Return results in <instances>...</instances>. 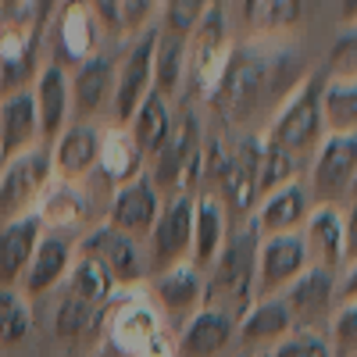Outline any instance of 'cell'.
<instances>
[{"mask_svg":"<svg viewBox=\"0 0 357 357\" xmlns=\"http://www.w3.org/2000/svg\"><path fill=\"white\" fill-rule=\"evenodd\" d=\"M97 314H100L97 307H89L86 301L65 293V301L57 304V314H54V329H57V336H61V340H75V336H82L89 325H93Z\"/></svg>","mask_w":357,"mask_h":357,"instance_id":"cell-38","label":"cell"},{"mask_svg":"<svg viewBox=\"0 0 357 357\" xmlns=\"http://www.w3.org/2000/svg\"><path fill=\"white\" fill-rule=\"evenodd\" d=\"M293 178H296V158L286 154L279 143L264 139V146H261V172H257V200L282 190L286 183H293Z\"/></svg>","mask_w":357,"mask_h":357,"instance_id":"cell-34","label":"cell"},{"mask_svg":"<svg viewBox=\"0 0 357 357\" xmlns=\"http://www.w3.org/2000/svg\"><path fill=\"white\" fill-rule=\"evenodd\" d=\"M311 215V193L301 178L286 183L282 190L268 193L257 200L254 207V232L257 240H268V236H289V232H301L304 222Z\"/></svg>","mask_w":357,"mask_h":357,"instance_id":"cell-13","label":"cell"},{"mask_svg":"<svg viewBox=\"0 0 357 357\" xmlns=\"http://www.w3.org/2000/svg\"><path fill=\"white\" fill-rule=\"evenodd\" d=\"M304 247L311 264L325 268V272H340L343 268V211L340 204H318L304 222Z\"/></svg>","mask_w":357,"mask_h":357,"instance_id":"cell-21","label":"cell"},{"mask_svg":"<svg viewBox=\"0 0 357 357\" xmlns=\"http://www.w3.org/2000/svg\"><path fill=\"white\" fill-rule=\"evenodd\" d=\"M68 82H72V111L79 114V122H89L114 97V61L97 50L82 65H75V75Z\"/></svg>","mask_w":357,"mask_h":357,"instance_id":"cell-20","label":"cell"},{"mask_svg":"<svg viewBox=\"0 0 357 357\" xmlns=\"http://www.w3.org/2000/svg\"><path fill=\"white\" fill-rule=\"evenodd\" d=\"M0 168H4V161H0Z\"/></svg>","mask_w":357,"mask_h":357,"instance_id":"cell-48","label":"cell"},{"mask_svg":"<svg viewBox=\"0 0 357 357\" xmlns=\"http://www.w3.org/2000/svg\"><path fill=\"white\" fill-rule=\"evenodd\" d=\"M229 22H225V8L222 4H207L200 25L193 29V36L186 40V79L190 89H211L215 79L222 75L225 61H229Z\"/></svg>","mask_w":357,"mask_h":357,"instance_id":"cell-8","label":"cell"},{"mask_svg":"<svg viewBox=\"0 0 357 357\" xmlns=\"http://www.w3.org/2000/svg\"><path fill=\"white\" fill-rule=\"evenodd\" d=\"M336 301H357V261L354 264H347V272H343V279L336 282Z\"/></svg>","mask_w":357,"mask_h":357,"instance_id":"cell-44","label":"cell"},{"mask_svg":"<svg viewBox=\"0 0 357 357\" xmlns=\"http://www.w3.org/2000/svg\"><path fill=\"white\" fill-rule=\"evenodd\" d=\"M190 236H193V193H178L161 200V215L154 232L146 236V268L165 275L178 264H190Z\"/></svg>","mask_w":357,"mask_h":357,"instance_id":"cell-5","label":"cell"},{"mask_svg":"<svg viewBox=\"0 0 357 357\" xmlns=\"http://www.w3.org/2000/svg\"><path fill=\"white\" fill-rule=\"evenodd\" d=\"M257 232L243 229L225 240L222 254L211 264V279L204 282V307H218L232 321L254 307V282H257Z\"/></svg>","mask_w":357,"mask_h":357,"instance_id":"cell-1","label":"cell"},{"mask_svg":"<svg viewBox=\"0 0 357 357\" xmlns=\"http://www.w3.org/2000/svg\"><path fill=\"white\" fill-rule=\"evenodd\" d=\"M40 236H43V222L36 215L0 225V289H18L29 261L36 254Z\"/></svg>","mask_w":357,"mask_h":357,"instance_id":"cell-23","label":"cell"},{"mask_svg":"<svg viewBox=\"0 0 357 357\" xmlns=\"http://www.w3.org/2000/svg\"><path fill=\"white\" fill-rule=\"evenodd\" d=\"M75 254L93 257L97 264H104L107 275L114 279V286H132V282H139L143 272H146V261H143V254H139V243L129 240L126 232L111 229L107 222L89 229L82 240L75 243Z\"/></svg>","mask_w":357,"mask_h":357,"instance_id":"cell-10","label":"cell"},{"mask_svg":"<svg viewBox=\"0 0 357 357\" xmlns=\"http://www.w3.org/2000/svg\"><path fill=\"white\" fill-rule=\"evenodd\" d=\"M97 161H100V129L93 122H72L54 139L50 165H54L57 183L79 186L82 178L97 168Z\"/></svg>","mask_w":357,"mask_h":357,"instance_id":"cell-14","label":"cell"},{"mask_svg":"<svg viewBox=\"0 0 357 357\" xmlns=\"http://www.w3.org/2000/svg\"><path fill=\"white\" fill-rule=\"evenodd\" d=\"M36 218L43 222V229L68 236V229H75V225L86 218V200H82L79 186L54 183V186L47 190V197L40 200V207H36Z\"/></svg>","mask_w":357,"mask_h":357,"instance_id":"cell-31","label":"cell"},{"mask_svg":"<svg viewBox=\"0 0 357 357\" xmlns=\"http://www.w3.org/2000/svg\"><path fill=\"white\" fill-rule=\"evenodd\" d=\"M357 172V136H325L314 151L311 165V190L318 204H336L343 193H350Z\"/></svg>","mask_w":357,"mask_h":357,"instance_id":"cell-11","label":"cell"},{"mask_svg":"<svg viewBox=\"0 0 357 357\" xmlns=\"http://www.w3.org/2000/svg\"><path fill=\"white\" fill-rule=\"evenodd\" d=\"M33 329V307L22 296V289H0V343L15 347Z\"/></svg>","mask_w":357,"mask_h":357,"instance_id":"cell-35","label":"cell"},{"mask_svg":"<svg viewBox=\"0 0 357 357\" xmlns=\"http://www.w3.org/2000/svg\"><path fill=\"white\" fill-rule=\"evenodd\" d=\"M357 261V200H350V207L343 211V264Z\"/></svg>","mask_w":357,"mask_h":357,"instance_id":"cell-43","label":"cell"},{"mask_svg":"<svg viewBox=\"0 0 357 357\" xmlns=\"http://www.w3.org/2000/svg\"><path fill=\"white\" fill-rule=\"evenodd\" d=\"M54 186V165L47 146H33L0 168V225L36 215L40 200Z\"/></svg>","mask_w":357,"mask_h":357,"instance_id":"cell-2","label":"cell"},{"mask_svg":"<svg viewBox=\"0 0 357 357\" xmlns=\"http://www.w3.org/2000/svg\"><path fill=\"white\" fill-rule=\"evenodd\" d=\"M154 43H158V29H143L126 50L122 65H114V97L111 111L118 126H129V118L136 107L154 93Z\"/></svg>","mask_w":357,"mask_h":357,"instance_id":"cell-7","label":"cell"},{"mask_svg":"<svg viewBox=\"0 0 357 357\" xmlns=\"http://www.w3.org/2000/svg\"><path fill=\"white\" fill-rule=\"evenodd\" d=\"M33 104H36V122H40V139H57L68 129L72 118V82L65 65H43L36 82H33Z\"/></svg>","mask_w":357,"mask_h":357,"instance_id":"cell-16","label":"cell"},{"mask_svg":"<svg viewBox=\"0 0 357 357\" xmlns=\"http://www.w3.org/2000/svg\"><path fill=\"white\" fill-rule=\"evenodd\" d=\"M68 279H72L68 293L79 296V301H86L89 307H97V311H100V304L111 301L114 289H118L114 279L107 275V268L97 264L93 257H82V254H75V261H72V268H68Z\"/></svg>","mask_w":357,"mask_h":357,"instance_id":"cell-33","label":"cell"},{"mask_svg":"<svg viewBox=\"0 0 357 357\" xmlns=\"http://www.w3.org/2000/svg\"><path fill=\"white\" fill-rule=\"evenodd\" d=\"M154 293L168 318L190 321L204 307V275L193 264H178L165 275H154Z\"/></svg>","mask_w":357,"mask_h":357,"instance_id":"cell-24","label":"cell"},{"mask_svg":"<svg viewBox=\"0 0 357 357\" xmlns=\"http://www.w3.org/2000/svg\"><path fill=\"white\" fill-rule=\"evenodd\" d=\"M243 15L261 33H275V29H286L301 18V8L289 0H250V4H243Z\"/></svg>","mask_w":357,"mask_h":357,"instance_id":"cell-37","label":"cell"},{"mask_svg":"<svg viewBox=\"0 0 357 357\" xmlns=\"http://www.w3.org/2000/svg\"><path fill=\"white\" fill-rule=\"evenodd\" d=\"M183 79H186V40L172 36V33H158V43H154V93L168 100L172 93H178Z\"/></svg>","mask_w":357,"mask_h":357,"instance_id":"cell-32","label":"cell"},{"mask_svg":"<svg viewBox=\"0 0 357 357\" xmlns=\"http://www.w3.org/2000/svg\"><path fill=\"white\" fill-rule=\"evenodd\" d=\"M268 357H333V347L314 329H293L286 340L275 343V350Z\"/></svg>","mask_w":357,"mask_h":357,"instance_id":"cell-41","label":"cell"},{"mask_svg":"<svg viewBox=\"0 0 357 357\" xmlns=\"http://www.w3.org/2000/svg\"><path fill=\"white\" fill-rule=\"evenodd\" d=\"M0 93L8 97V68H4V61H0Z\"/></svg>","mask_w":357,"mask_h":357,"instance_id":"cell-45","label":"cell"},{"mask_svg":"<svg viewBox=\"0 0 357 357\" xmlns=\"http://www.w3.org/2000/svg\"><path fill=\"white\" fill-rule=\"evenodd\" d=\"M57 43H61V61L82 65L86 57H93L97 54V18H93V8H86V4L61 8ZM61 61H57V65H61Z\"/></svg>","mask_w":357,"mask_h":357,"instance_id":"cell-27","label":"cell"},{"mask_svg":"<svg viewBox=\"0 0 357 357\" xmlns=\"http://www.w3.org/2000/svg\"><path fill=\"white\" fill-rule=\"evenodd\" d=\"M100 172L107 175V183H114V186H126V183H132V178H139L143 175V154H139V146L132 143V136H129V129H122V126H114V129H107V132H100Z\"/></svg>","mask_w":357,"mask_h":357,"instance_id":"cell-28","label":"cell"},{"mask_svg":"<svg viewBox=\"0 0 357 357\" xmlns=\"http://www.w3.org/2000/svg\"><path fill=\"white\" fill-rule=\"evenodd\" d=\"M257 357H268V354H257Z\"/></svg>","mask_w":357,"mask_h":357,"instance_id":"cell-47","label":"cell"},{"mask_svg":"<svg viewBox=\"0 0 357 357\" xmlns=\"http://www.w3.org/2000/svg\"><path fill=\"white\" fill-rule=\"evenodd\" d=\"M161 321L151 307H129V314L122 318V333H126V347L136 350L139 357H151L154 347H161Z\"/></svg>","mask_w":357,"mask_h":357,"instance_id":"cell-36","label":"cell"},{"mask_svg":"<svg viewBox=\"0 0 357 357\" xmlns=\"http://www.w3.org/2000/svg\"><path fill=\"white\" fill-rule=\"evenodd\" d=\"M333 357L340 354V357H350V354H357V301H347L340 311H336V318H333Z\"/></svg>","mask_w":357,"mask_h":357,"instance_id":"cell-42","label":"cell"},{"mask_svg":"<svg viewBox=\"0 0 357 357\" xmlns=\"http://www.w3.org/2000/svg\"><path fill=\"white\" fill-rule=\"evenodd\" d=\"M350 200H357V172H354V183H350Z\"/></svg>","mask_w":357,"mask_h":357,"instance_id":"cell-46","label":"cell"},{"mask_svg":"<svg viewBox=\"0 0 357 357\" xmlns=\"http://www.w3.org/2000/svg\"><path fill=\"white\" fill-rule=\"evenodd\" d=\"M72 261H75V240H72V236L43 229L40 243H36V254H33V261H29V268H25L22 296L29 301V296H40V293L54 289L57 282L68 275Z\"/></svg>","mask_w":357,"mask_h":357,"instance_id":"cell-17","label":"cell"},{"mask_svg":"<svg viewBox=\"0 0 357 357\" xmlns=\"http://www.w3.org/2000/svg\"><path fill=\"white\" fill-rule=\"evenodd\" d=\"M229 240L225 232V204L218 193L204 190L193 197V236H190V264L197 272L211 268Z\"/></svg>","mask_w":357,"mask_h":357,"instance_id":"cell-18","label":"cell"},{"mask_svg":"<svg viewBox=\"0 0 357 357\" xmlns=\"http://www.w3.org/2000/svg\"><path fill=\"white\" fill-rule=\"evenodd\" d=\"M321 129L325 136H357V79H325Z\"/></svg>","mask_w":357,"mask_h":357,"instance_id":"cell-29","label":"cell"},{"mask_svg":"<svg viewBox=\"0 0 357 357\" xmlns=\"http://www.w3.org/2000/svg\"><path fill=\"white\" fill-rule=\"evenodd\" d=\"M158 215H161V197L154 190V183L146 178V172L132 183L118 186L114 197H111V207H107V225L126 232L129 240H146L158 225Z\"/></svg>","mask_w":357,"mask_h":357,"instance_id":"cell-12","label":"cell"},{"mask_svg":"<svg viewBox=\"0 0 357 357\" xmlns=\"http://www.w3.org/2000/svg\"><path fill=\"white\" fill-rule=\"evenodd\" d=\"M257 282H254V301H268L279 296L296 275L311 264L304 236L289 232V236H268L257 240Z\"/></svg>","mask_w":357,"mask_h":357,"instance_id":"cell-9","label":"cell"},{"mask_svg":"<svg viewBox=\"0 0 357 357\" xmlns=\"http://www.w3.org/2000/svg\"><path fill=\"white\" fill-rule=\"evenodd\" d=\"M268 79V57L257 50H232L229 61L222 68V75L215 79V86L207 89L211 97V107L225 118V122H236L240 114H247L254 107V100L261 97Z\"/></svg>","mask_w":357,"mask_h":357,"instance_id":"cell-4","label":"cell"},{"mask_svg":"<svg viewBox=\"0 0 357 357\" xmlns=\"http://www.w3.org/2000/svg\"><path fill=\"white\" fill-rule=\"evenodd\" d=\"M325 79H357V25L336 36L329 57H325Z\"/></svg>","mask_w":357,"mask_h":357,"instance_id":"cell-39","label":"cell"},{"mask_svg":"<svg viewBox=\"0 0 357 357\" xmlns=\"http://www.w3.org/2000/svg\"><path fill=\"white\" fill-rule=\"evenodd\" d=\"M40 146V122L36 104L29 89H11L0 100V161H11L25 151Z\"/></svg>","mask_w":357,"mask_h":357,"instance_id":"cell-19","label":"cell"},{"mask_svg":"<svg viewBox=\"0 0 357 357\" xmlns=\"http://www.w3.org/2000/svg\"><path fill=\"white\" fill-rule=\"evenodd\" d=\"M236 333V321L218 311V307H200L186 325H183V340H178V347H183V354L190 357H215L229 347Z\"/></svg>","mask_w":357,"mask_h":357,"instance_id":"cell-25","label":"cell"},{"mask_svg":"<svg viewBox=\"0 0 357 357\" xmlns=\"http://www.w3.org/2000/svg\"><path fill=\"white\" fill-rule=\"evenodd\" d=\"M279 301L286 304L293 321H318L321 314H329V307L336 301V275L318 268V264H307L304 272L282 289Z\"/></svg>","mask_w":357,"mask_h":357,"instance_id":"cell-22","label":"cell"},{"mask_svg":"<svg viewBox=\"0 0 357 357\" xmlns=\"http://www.w3.org/2000/svg\"><path fill=\"white\" fill-rule=\"evenodd\" d=\"M161 11H165V33L190 40L207 11V4L204 0H168V4H161Z\"/></svg>","mask_w":357,"mask_h":357,"instance_id":"cell-40","label":"cell"},{"mask_svg":"<svg viewBox=\"0 0 357 357\" xmlns=\"http://www.w3.org/2000/svg\"><path fill=\"white\" fill-rule=\"evenodd\" d=\"M321 86H325V75H307L289 93V100L282 104V111L272 122V132H268V139L279 143L293 158L307 154V151H318V143L325 139V129H321Z\"/></svg>","mask_w":357,"mask_h":357,"instance_id":"cell-3","label":"cell"},{"mask_svg":"<svg viewBox=\"0 0 357 357\" xmlns=\"http://www.w3.org/2000/svg\"><path fill=\"white\" fill-rule=\"evenodd\" d=\"M293 333V318L279 296L254 301V307L240 318V336L247 343H279Z\"/></svg>","mask_w":357,"mask_h":357,"instance_id":"cell-30","label":"cell"},{"mask_svg":"<svg viewBox=\"0 0 357 357\" xmlns=\"http://www.w3.org/2000/svg\"><path fill=\"white\" fill-rule=\"evenodd\" d=\"M261 136H243L236 139V146L229 151V161L218 175L222 183V204H232L236 211H254L257 207V172H261Z\"/></svg>","mask_w":357,"mask_h":357,"instance_id":"cell-15","label":"cell"},{"mask_svg":"<svg viewBox=\"0 0 357 357\" xmlns=\"http://www.w3.org/2000/svg\"><path fill=\"white\" fill-rule=\"evenodd\" d=\"M200 161H204V146H200V126L197 118L186 114L168 136V143L154 154V172L146 175L154 183L158 197L168 200V197H178L186 193V183H193L197 172H200Z\"/></svg>","mask_w":357,"mask_h":357,"instance_id":"cell-6","label":"cell"},{"mask_svg":"<svg viewBox=\"0 0 357 357\" xmlns=\"http://www.w3.org/2000/svg\"><path fill=\"white\" fill-rule=\"evenodd\" d=\"M172 129H175L172 107H168V100L158 97V93L146 97V100L136 107V114L129 118V136H132V143L139 146L143 161H146V158H154L161 146L168 143Z\"/></svg>","mask_w":357,"mask_h":357,"instance_id":"cell-26","label":"cell"}]
</instances>
